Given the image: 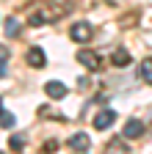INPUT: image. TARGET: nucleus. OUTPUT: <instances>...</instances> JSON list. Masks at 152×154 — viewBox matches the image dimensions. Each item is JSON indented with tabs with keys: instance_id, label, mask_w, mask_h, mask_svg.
Segmentation results:
<instances>
[{
	"instance_id": "1",
	"label": "nucleus",
	"mask_w": 152,
	"mask_h": 154,
	"mask_svg": "<svg viewBox=\"0 0 152 154\" xmlns=\"http://www.w3.org/2000/svg\"><path fill=\"white\" fill-rule=\"evenodd\" d=\"M55 17H58V14H55V8L36 6V8H31V14H28V22H31L33 28H39V25H47V22H53Z\"/></svg>"
},
{
	"instance_id": "2",
	"label": "nucleus",
	"mask_w": 152,
	"mask_h": 154,
	"mask_svg": "<svg viewBox=\"0 0 152 154\" xmlns=\"http://www.w3.org/2000/svg\"><path fill=\"white\" fill-rule=\"evenodd\" d=\"M78 63H83L89 72H100L102 69V58L94 50H78Z\"/></svg>"
},
{
	"instance_id": "3",
	"label": "nucleus",
	"mask_w": 152,
	"mask_h": 154,
	"mask_svg": "<svg viewBox=\"0 0 152 154\" xmlns=\"http://www.w3.org/2000/svg\"><path fill=\"white\" fill-rule=\"evenodd\" d=\"M91 33H94V30H91V25H89V22H75V25L69 28L72 42H78V44H80V42H83V44H86V42H91Z\"/></svg>"
},
{
	"instance_id": "4",
	"label": "nucleus",
	"mask_w": 152,
	"mask_h": 154,
	"mask_svg": "<svg viewBox=\"0 0 152 154\" xmlns=\"http://www.w3.org/2000/svg\"><path fill=\"white\" fill-rule=\"evenodd\" d=\"M113 121H116V113H113L111 107H102L97 116H94V129H108Z\"/></svg>"
},
{
	"instance_id": "5",
	"label": "nucleus",
	"mask_w": 152,
	"mask_h": 154,
	"mask_svg": "<svg viewBox=\"0 0 152 154\" xmlns=\"http://www.w3.org/2000/svg\"><path fill=\"white\" fill-rule=\"evenodd\" d=\"M44 94L50 96V99H64L66 96V85L61 80H47L44 83Z\"/></svg>"
},
{
	"instance_id": "6",
	"label": "nucleus",
	"mask_w": 152,
	"mask_h": 154,
	"mask_svg": "<svg viewBox=\"0 0 152 154\" xmlns=\"http://www.w3.org/2000/svg\"><path fill=\"white\" fill-rule=\"evenodd\" d=\"M144 129H147V127H144V121L130 119V121L125 124V132H122V135H125V138H130V140H136V138H141V135H144Z\"/></svg>"
},
{
	"instance_id": "7",
	"label": "nucleus",
	"mask_w": 152,
	"mask_h": 154,
	"mask_svg": "<svg viewBox=\"0 0 152 154\" xmlns=\"http://www.w3.org/2000/svg\"><path fill=\"white\" fill-rule=\"evenodd\" d=\"M28 63H31L33 69H42V66L47 63L44 50H42V47H31V50H28Z\"/></svg>"
},
{
	"instance_id": "8",
	"label": "nucleus",
	"mask_w": 152,
	"mask_h": 154,
	"mask_svg": "<svg viewBox=\"0 0 152 154\" xmlns=\"http://www.w3.org/2000/svg\"><path fill=\"white\" fill-rule=\"evenodd\" d=\"M111 63H113V66H119V69L130 66V52H127L125 47H116V50L111 52Z\"/></svg>"
},
{
	"instance_id": "9",
	"label": "nucleus",
	"mask_w": 152,
	"mask_h": 154,
	"mask_svg": "<svg viewBox=\"0 0 152 154\" xmlns=\"http://www.w3.org/2000/svg\"><path fill=\"white\" fill-rule=\"evenodd\" d=\"M89 146H91V140H89L86 132H78L69 138V149H75V151H89Z\"/></svg>"
},
{
	"instance_id": "10",
	"label": "nucleus",
	"mask_w": 152,
	"mask_h": 154,
	"mask_svg": "<svg viewBox=\"0 0 152 154\" xmlns=\"http://www.w3.org/2000/svg\"><path fill=\"white\" fill-rule=\"evenodd\" d=\"M141 80L147 85H152V58H144L141 61Z\"/></svg>"
},
{
	"instance_id": "11",
	"label": "nucleus",
	"mask_w": 152,
	"mask_h": 154,
	"mask_svg": "<svg viewBox=\"0 0 152 154\" xmlns=\"http://www.w3.org/2000/svg\"><path fill=\"white\" fill-rule=\"evenodd\" d=\"M108 151H130L127 149V143H125V135L122 138H113V140H108V146H105Z\"/></svg>"
},
{
	"instance_id": "12",
	"label": "nucleus",
	"mask_w": 152,
	"mask_h": 154,
	"mask_svg": "<svg viewBox=\"0 0 152 154\" xmlns=\"http://www.w3.org/2000/svg\"><path fill=\"white\" fill-rule=\"evenodd\" d=\"M20 33V22H17V19L11 17V19H6V36L11 38V36H17Z\"/></svg>"
},
{
	"instance_id": "13",
	"label": "nucleus",
	"mask_w": 152,
	"mask_h": 154,
	"mask_svg": "<svg viewBox=\"0 0 152 154\" xmlns=\"http://www.w3.org/2000/svg\"><path fill=\"white\" fill-rule=\"evenodd\" d=\"M0 127H14V116L11 113H0Z\"/></svg>"
},
{
	"instance_id": "14",
	"label": "nucleus",
	"mask_w": 152,
	"mask_h": 154,
	"mask_svg": "<svg viewBox=\"0 0 152 154\" xmlns=\"http://www.w3.org/2000/svg\"><path fill=\"white\" fill-rule=\"evenodd\" d=\"M8 55H11L8 47H6V44H0V63H8Z\"/></svg>"
},
{
	"instance_id": "15",
	"label": "nucleus",
	"mask_w": 152,
	"mask_h": 154,
	"mask_svg": "<svg viewBox=\"0 0 152 154\" xmlns=\"http://www.w3.org/2000/svg\"><path fill=\"white\" fill-rule=\"evenodd\" d=\"M8 146H11V149H22V146H25V140H22V138H11V140H8Z\"/></svg>"
},
{
	"instance_id": "16",
	"label": "nucleus",
	"mask_w": 152,
	"mask_h": 154,
	"mask_svg": "<svg viewBox=\"0 0 152 154\" xmlns=\"http://www.w3.org/2000/svg\"><path fill=\"white\" fill-rule=\"evenodd\" d=\"M6 74V63H0V77H3Z\"/></svg>"
},
{
	"instance_id": "17",
	"label": "nucleus",
	"mask_w": 152,
	"mask_h": 154,
	"mask_svg": "<svg viewBox=\"0 0 152 154\" xmlns=\"http://www.w3.org/2000/svg\"><path fill=\"white\" fill-rule=\"evenodd\" d=\"M0 113H3V99H0Z\"/></svg>"
}]
</instances>
